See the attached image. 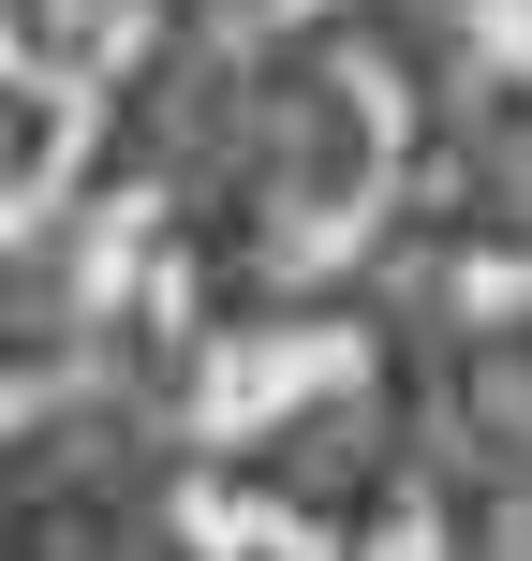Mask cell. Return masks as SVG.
Returning <instances> with one entry per match:
<instances>
[{
  "mask_svg": "<svg viewBox=\"0 0 532 561\" xmlns=\"http://www.w3.org/2000/svg\"><path fill=\"white\" fill-rule=\"evenodd\" d=\"M193 503V444H178L163 385H15L0 399V547H59V561H118V547H178Z\"/></svg>",
  "mask_w": 532,
  "mask_h": 561,
  "instance_id": "6da1fadb",
  "label": "cell"
},
{
  "mask_svg": "<svg viewBox=\"0 0 532 561\" xmlns=\"http://www.w3.org/2000/svg\"><path fill=\"white\" fill-rule=\"evenodd\" d=\"M415 473V414H385L370 385H326V399H281L252 444L223 458L237 503H296L310 533H355V517H385V488Z\"/></svg>",
  "mask_w": 532,
  "mask_h": 561,
  "instance_id": "7a4b0ae2",
  "label": "cell"
},
{
  "mask_svg": "<svg viewBox=\"0 0 532 561\" xmlns=\"http://www.w3.org/2000/svg\"><path fill=\"white\" fill-rule=\"evenodd\" d=\"M89 340V266L75 237H0V399L45 385V369H75Z\"/></svg>",
  "mask_w": 532,
  "mask_h": 561,
  "instance_id": "3957f363",
  "label": "cell"
},
{
  "mask_svg": "<svg viewBox=\"0 0 532 561\" xmlns=\"http://www.w3.org/2000/svg\"><path fill=\"white\" fill-rule=\"evenodd\" d=\"M59 148H75V104H59V75H30V59L0 45V207H15V193H45V178H59Z\"/></svg>",
  "mask_w": 532,
  "mask_h": 561,
  "instance_id": "277c9868",
  "label": "cell"
}]
</instances>
